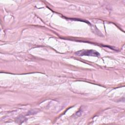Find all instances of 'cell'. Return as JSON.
Segmentation results:
<instances>
[{"label": "cell", "mask_w": 125, "mask_h": 125, "mask_svg": "<svg viewBox=\"0 0 125 125\" xmlns=\"http://www.w3.org/2000/svg\"><path fill=\"white\" fill-rule=\"evenodd\" d=\"M76 55L82 56H99L100 54L95 50H80L75 53Z\"/></svg>", "instance_id": "1"}]
</instances>
